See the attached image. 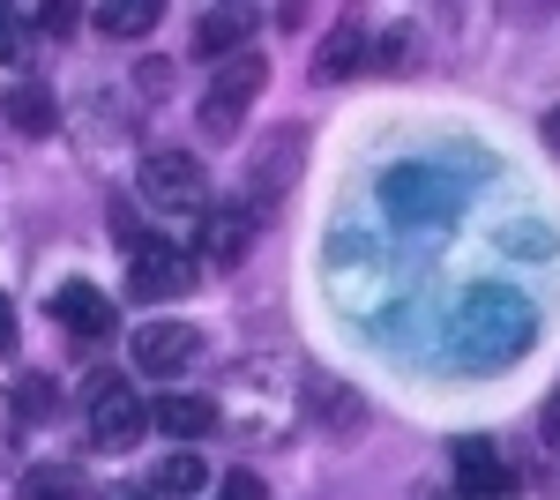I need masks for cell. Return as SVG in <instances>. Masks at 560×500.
<instances>
[{
	"label": "cell",
	"mask_w": 560,
	"mask_h": 500,
	"mask_svg": "<svg viewBox=\"0 0 560 500\" xmlns=\"http://www.w3.org/2000/svg\"><path fill=\"white\" fill-rule=\"evenodd\" d=\"M52 322H60L68 336H83V344H105V336L120 329V314H113V299L97 292V284H83V277L52 292Z\"/></svg>",
	"instance_id": "obj_8"
},
{
	"label": "cell",
	"mask_w": 560,
	"mask_h": 500,
	"mask_svg": "<svg viewBox=\"0 0 560 500\" xmlns=\"http://www.w3.org/2000/svg\"><path fill=\"white\" fill-rule=\"evenodd\" d=\"M456 486L471 500H501L516 486V470H509V456H501L486 433H464V441H456Z\"/></svg>",
	"instance_id": "obj_9"
},
{
	"label": "cell",
	"mask_w": 560,
	"mask_h": 500,
	"mask_svg": "<svg viewBox=\"0 0 560 500\" xmlns=\"http://www.w3.org/2000/svg\"><path fill=\"white\" fill-rule=\"evenodd\" d=\"M158 15H165V8H158V0H105V8H97V15H90V23H97V31H105V38H150V31H158Z\"/></svg>",
	"instance_id": "obj_15"
},
{
	"label": "cell",
	"mask_w": 560,
	"mask_h": 500,
	"mask_svg": "<svg viewBox=\"0 0 560 500\" xmlns=\"http://www.w3.org/2000/svg\"><path fill=\"white\" fill-rule=\"evenodd\" d=\"M217 470L202 456H195V449H179V456H165L158 463V478H150V486H158V493H173V500H195L202 493V486H210Z\"/></svg>",
	"instance_id": "obj_16"
},
{
	"label": "cell",
	"mask_w": 560,
	"mask_h": 500,
	"mask_svg": "<svg viewBox=\"0 0 560 500\" xmlns=\"http://www.w3.org/2000/svg\"><path fill=\"white\" fill-rule=\"evenodd\" d=\"M217 500H269V486H261V478H247V470H232V478L217 486Z\"/></svg>",
	"instance_id": "obj_21"
},
{
	"label": "cell",
	"mask_w": 560,
	"mask_h": 500,
	"mask_svg": "<svg viewBox=\"0 0 560 500\" xmlns=\"http://www.w3.org/2000/svg\"><path fill=\"white\" fill-rule=\"evenodd\" d=\"M0 113H8V127H15V135H31V142L60 127V105H52V90L31 83V75H15V90H8V105H0Z\"/></svg>",
	"instance_id": "obj_13"
},
{
	"label": "cell",
	"mask_w": 560,
	"mask_h": 500,
	"mask_svg": "<svg viewBox=\"0 0 560 500\" xmlns=\"http://www.w3.org/2000/svg\"><path fill=\"white\" fill-rule=\"evenodd\" d=\"M187 277H195V261L173 247V240H135L128 247V292L135 299H173V292H187Z\"/></svg>",
	"instance_id": "obj_6"
},
{
	"label": "cell",
	"mask_w": 560,
	"mask_h": 500,
	"mask_svg": "<svg viewBox=\"0 0 560 500\" xmlns=\"http://www.w3.org/2000/svg\"><path fill=\"white\" fill-rule=\"evenodd\" d=\"M195 359H202V329H195V322H142V329H135V374L173 381V374H187Z\"/></svg>",
	"instance_id": "obj_4"
},
{
	"label": "cell",
	"mask_w": 560,
	"mask_h": 500,
	"mask_svg": "<svg viewBox=\"0 0 560 500\" xmlns=\"http://www.w3.org/2000/svg\"><path fill=\"white\" fill-rule=\"evenodd\" d=\"M261 90H269V60H261V45L232 53V60H217L210 90H202V135H210V142H232Z\"/></svg>",
	"instance_id": "obj_1"
},
{
	"label": "cell",
	"mask_w": 560,
	"mask_h": 500,
	"mask_svg": "<svg viewBox=\"0 0 560 500\" xmlns=\"http://www.w3.org/2000/svg\"><path fill=\"white\" fill-rule=\"evenodd\" d=\"M83 418H90V449H97V456H120V449H135V441L150 433V404L135 396V381H113V374L90 388Z\"/></svg>",
	"instance_id": "obj_3"
},
{
	"label": "cell",
	"mask_w": 560,
	"mask_h": 500,
	"mask_svg": "<svg viewBox=\"0 0 560 500\" xmlns=\"http://www.w3.org/2000/svg\"><path fill=\"white\" fill-rule=\"evenodd\" d=\"M538 441H546V449L560 456V388L546 396V411H538Z\"/></svg>",
	"instance_id": "obj_22"
},
{
	"label": "cell",
	"mask_w": 560,
	"mask_h": 500,
	"mask_svg": "<svg viewBox=\"0 0 560 500\" xmlns=\"http://www.w3.org/2000/svg\"><path fill=\"white\" fill-rule=\"evenodd\" d=\"M359 68H366V23H337L329 38L314 45V60H306L314 83H351Z\"/></svg>",
	"instance_id": "obj_10"
},
{
	"label": "cell",
	"mask_w": 560,
	"mask_h": 500,
	"mask_svg": "<svg viewBox=\"0 0 560 500\" xmlns=\"http://www.w3.org/2000/svg\"><path fill=\"white\" fill-rule=\"evenodd\" d=\"M135 187H142V202L165 209V217H202L210 209V172L195 150H150L142 172H135Z\"/></svg>",
	"instance_id": "obj_2"
},
{
	"label": "cell",
	"mask_w": 560,
	"mask_h": 500,
	"mask_svg": "<svg viewBox=\"0 0 560 500\" xmlns=\"http://www.w3.org/2000/svg\"><path fill=\"white\" fill-rule=\"evenodd\" d=\"M0 359H15V299H0Z\"/></svg>",
	"instance_id": "obj_23"
},
{
	"label": "cell",
	"mask_w": 560,
	"mask_h": 500,
	"mask_svg": "<svg viewBox=\"0 0 560 500\" xmlns=\"http://www.w3.org/2000/svg\"><path fill=\"white\" fill-rule=\"evenodd\" d=\"M23 500H83V470H68V463H38V470L23 478Z\"/></svg>",
	"instance_id": "obj_17"
},
{
	"label": "cell",
	"mask_w": 560,
	"mask_h": 500,
	"mask_svg": "<svg viewBox=\"0 0 560 500\" xmlns=\"http://www.w3.org/2000/svg\"><path fill=\"white\" fill-rule=\"evenodd\" d=\"M546 142H553V150H560V105H553V113H546Z\"/></svg>",
	"instance_id": "obj_24"
},
{
	"label": "cell",
	"mask_w": 560,
	"mask_h": 500,
	"mask_svg": "<svg viewBox=\"0 0 560 500\" xmlns=\"http://www.w3.org/2000/svg\"><path fill=\"white\" fill-rule=\"evenodd\" d=\"M31 60V23L15 8H0V68H23Z\"/></svg>",
	"instance_id": "obj_18"
},
{
	"label": "cell",
	"mask_w": 560,
	"mask_h": 500,
	"mask_svg": "<svg viewBox=\"0 0 560 500\" xmlns=\"http://www.w3.org/2000/svg\"><path fill=\"white\" fill-rule=\"evenodd\" d=\"M150 426H165L179 449H195V441L217 426V404H210V396H187V388H173V396H158V404H150Z\"/></svg>",
	"instance_id": "obj_12"
},
{
	"label": "cell",
	"mask_w": 560,
	"mask_h": 500,
	"mask_svg": "<svg viewBox=\"0 0 560 500\" xmlns=\"http://www.w3.org/2000/svg\"><path fill=\"white\" fill-rule=\"evenodd\" d=\"M255 247V209H202V224H195V254L187 261H202V269H240Z\"/></svg>",
	"instance_id": "obj_5"
},
{
	"label": "cell",
	"mask_w": 560,
	"mask_h": 500,
	"mask_svg": "<svg viewBox=\"0 0 560 500\" xmlns=\"http://www.w3.org/2000/svg\"><path fill=\"white\" fill-rule=\"evenodd\" d=\"M75 23H83V15H75L68 0H52V8L38 15V31H45V38H75Z\"/></svg>",
	"instance_id": "obj_19"
},
{
	"label": "cell",
	"mask_w": 560,
	"mask_h": 500,
	"mask_svg": "<svg viewBox=\"0 0 560 500\" xmlns=\"http://www.w3.org/2000/svg\"><path fill=\"white\" fill-rule=\"evenodd\" d=\"M300 127H284V135H277V142H269V150H255V158H247V202L240 209H269V202H284V195H292V179H300Z\"/></svg>",
	"instance_id": "obj_7"
},
{
	"label": "cell",
	"mask_w": 560,
	"mask_h": 500,
	"mask_svg": "<svg viewBox=\"0 0 560 500\" xmlns=\"http://www.w3.org/2000/svg\"><path fill=\"white\" fill-rule=\"evenodd\" d=\"M314 404H322V426H329V433H359V418H366V404H359V396H351L345 381H329V374H306V411H314Z\"/></svg>",
	"instance_id": "obj_14"
},
{
	"label": "cell",
	"mask_w": 560,
	"mask_h": 500,
	"mask_svg": "<svg viewBox=\"0 0 560 500\" xmlns=\"http://www.w3.org/2000/svg\"><path fill=\"white\" fill-rule=\"evenodd\" d=\"M255 45V8H210L195 23V60H232Z\"/></svg>",
	"instance_id": "obj_11"
},
{
	"label": "cell",
	"mask_w": 560,
	"mask_h": 500,
	"mask_svg": "<svg viewBox=\"0 0 560 500\" xmlns=\"http://www.w3.org/2000/svg\"><path fill=\"white\" fill-rule=\"evenodd\" d=\"M15 396H23V411H31V418H45V411H52V388H45L38 374H23V381H15Z\"/></svg>",
	"instance_id": "obj_20"
}]
</instances>
